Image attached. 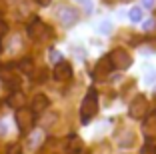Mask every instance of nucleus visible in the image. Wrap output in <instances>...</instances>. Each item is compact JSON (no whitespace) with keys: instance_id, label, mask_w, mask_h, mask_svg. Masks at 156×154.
I'll return each mask as SVG.
<instances>
[{"instance_id":"obj_16","label":"nucleus","mask_w":156,"mask_h":154,"mask_svg":"<svg viewBox=\"0 0 156 154\" xmlns=\"http://www.w3.org/2000/svg\"><path fill=\"white\" fill-rule=\"evenodd\" d=\"M130 20H132V22H140V20H142V8H132L130 10Z\"/></svg>"},{"instance_id":"obj_18","label":"nucleus","mask_w":156,"mask_h":154,"mask_svg":"<svg viewBox=\"0 0 156 154\" xmlns=\"http://www.w3.org/2000/svg\"><path fill=\"white\" fill-rule=\"evenodd\" d=\"M6 34H8V24H6L4 20H0V40H2Z\"/></svg>"},{"instance_id":"obj_12","label":"nucleus","mask_w":156,"mask_h":154,"mask_svg":"<svg viewBox=\"0 0 156 154\" xmlns=\"http://www.w3.org/2000/svg\"><path fill=\"white\" fill-rule=\"evenodd\" d=\"M68 154H84V148H82V140L78 136H70L68 138V146H66Z\"/></svg>"},{"instance_id":"obj_10","label":"nucleus","mask_w":156,"mask_h":154,"mask_svg":"<svg viewBox=\"0 0 156 154\" xmlns=\"http://www.w3.org/2000/svg\"><path fill=\"white\" fill-rule=\"evenodd\" d=\"M142 132H144V136H148V138H152V136L156 134V110L144 116V120H142Z\"/></svg>"},{"instance_id":"obj_13","label":"nucleus","mask_w":156,"mask_h":154,"mask_svg":"<svg viewBox=\"0 0 156 154\" xmlns=\"http://www.w3.org/2000/svg\"><path fill=\"white\" fill-rule=\"evenodd\" d=\"M136 142V136H134V132H124V136H120L118 138V144H120V148H130V146Z\"/></svg>"},{"instance_id":"obj_11","label":"nucleus","mask_w":156,"mask_h":154,"mask_svg":"<svg viewBox=\"0 0 156 154\" xmlns=\"http://www.w3.org/2000/svg\"><path fill=\"white\" fill-rule=\"evenodd\" d=\"M12 108H16V110H20V108H24V104H26V96H24V92L22 90H14L12 94L8 96V100H6Z\"/></svg>"},{"instance_id":"obj_25","label":"nucleus","mask_w":156,"mask_h":154,"mask_svg":"<svg viewBox=\"0 0 156 154\" xmlns=\"http://www.w3.org/2000/svg\"><path fill=\"white\" fill-rule=\"evenodd\" d=\"M36 2H38V4H40V6H48V4H50V2H52V0H36Z\"/></svg>"},{"instance_id":"obj_6","label":"nucleus","mask_w":156,"mask_h":154,"mask_svg":"<svg viewBox=\"0 0 156 154\" xmlns=\"http://www.w3.org/2000/svg\"><path fill=\"white\" fill-rule=\"evenodd\" d=\"M14 118H16V126L20 128V132H28L34 122V114H32V110H28V108L16 110V116Z\"/></svg>"},{"instance_id":"obj_21","label":"nucleus","mask_w":156,"mask_h":154,"mask_svg":"<svg viewBox=\"0 0 156 154\" xmlns=\"http://www.w3.org/2000/svg\"><path fill=\"white\" fill-rule=\"evenodd\" d=\"M50 58L54 60L56 64H58V62H62V60H60V54H58V52H56V50H54V52H52V54H50Z\"/></svg>"},{"instance_id":"obj_19","label":"nucleus","mask_w":156,"mask_h":154,"mask_svg":"<svg viewBox=\"0 0 156 154\" xmlns=\"http://www.w3.org/2000/svg\"><path fill=\"white\" fill-rule=\"evenodd\" d=\"M6 154H22V150H20L18 144H12V146H8V152Z\"/></svg>"},{"instance_id":"obj_22","label":"nucleus","mask_w":156,"mask_h":154,"mask_svg":"<svg viewBox=\"0 0 156 154\" xmlns=\"http://www.w3.org/2000/svg\"><path fill=\"white\" fill-rule=\"evenodd\" d=\"M142 6L144 8H152L154 6V0H142Z\"/></svg>"},{"instance_id":"obj_23","label":"nucleus","mask_w":156,"mask_h":154,"mask_svg":"<svg viewBox=\"0 0 156 154\" xmlns=\"http://www.w3.org/2000/svg\"><path fill=\"white\" fill-rule=\"evenodd\" d=\"M152 26H154V20H152V18H150V20H146V22H144V28H146V30H150Z\"/></svg>"},{"instance_id":"obj_17","label":"nucleus","mask_w":156,"mask_h":154,"mask_svg":"<svg viewBox=\"0 0 156 154\" xmlns=\"http://www.w3.org/2000/svg\"><path fill=\"white\" fill-rule=\"evenodd\" d=\"M56 118H58V112H48V116L44 118V126H50V124H54L56 122Z\"/></svg>"},{"instance_id":"obj_9","label":"nucleus","mask_w":156,"mask_h":154,"mask_svg":"<svg viewBox=\"0 0 156 154\" xmlns=\"http://www.w3.org/2000/svg\"><path fill=\"white\" fill-rule=\"evenodd\" d=\"M48 106H50V100H48V96H46V94H36L32 98V102H30V110H32V114L44 112Z\"/></svg>"},{"instance_id":"obj_26","label":"nucleus","mask_w":156,"mask_h":154,"mask_svg":"<svg viewBox=\"0 0 156 154\" xmlns=\"http://www.w3.org/2000/svg\"><path fill=\"white\" fill-rule=\"evenodd\" d=\"M116 0H104V4H114Z\"/></svg>"},{"instance_id":"obj_7","label":"nucleus","mask_w":156,"mask_h":154,"mask_svg":"<svg viewBox=\"0 0 156 154\" xmlns=\"http://www.w3.org/2000/svg\"><path fill=\"white\" fill-rule=\"evenodd\" d=\"M52 76L56 78L58 82H66V80H70L72 78V66H70L68 62H58L54 66V72H52Z\"/></svg>"},{"instance_id":"obj_2","label":"nucleus","mask_w":156,"mask_h":154,"mask_svg":"<svg viewBox=\"0 0 156 154\" xmlns=\"http://www.w3.org/2000/svg\"><path fill=\"white\" fill-rule=\"evenodd\" d=\"M54 16H56V20H58L62 26H66V28L74 26V24L78 22V10L74 8V6L66 4V2H60V4L56 6Z\"/></svg>"},{"instance_id":"obj_1","label":"nucleus","mask_w":156,"mask_h":154,"mask_svg":"<svg viewBox=\"0 0 156 154\" xmlns=\"http://www.w3.org/2000/svg\"><path fill=\"white\" fill-rule=\"evenodd\" d=\"M96 112H98V92H96V88H88L86 96L82 100V106H80V120H82V124H88Z\"/></svg>"},{"instance_id":"obj_8","label":"nucleus","mask_w":156,"mask_h":154,"mask_svg":"<svg viewBox=\"0 0 156 154\" xmlns=\"http://www.w3.org/2000/svg\"><path fill=\"white\" fill-rule=\"evenodd\" d=\"M46 34V24L42 20H32V22L28 24V36L32 38V40H40L42 36Z\"/></svg>"},{"instance_id":"obj_27","label":"nucleus","mask_w":156,"mask_h":154,"mask_svg":"<svg viewBox=\"0 0 156 154\" xmlns=\"http://www.w3.org/2000/svg\"><path fill=\"white\" fill-rule=\"evenodd\" d=\"M124 2H130V0H124Z\"/></svg>"},{"instance_id":"obj_15","label":"nucleus","mask_w":156,"mask_h":154,"mask_svg":"<svg viewBox=\"0 0 156 154\" xmlns=\"http://www.w3.org/2000/svg\"><path fill=\"white\" fill-rule=\"evenodd\" d=\"M18 70L24 74H34V62L30 58H22L18 62Z\"/></svg>"},{"instance_id":"obj_3","label":"nucleus","mask_w":156,"mask_h":154,"mask_svg":"<svg viewBox=\"0 0 156 154\" xmlns=\"http://www.w3.org/2000/svg\"><path fill=\"white\" fill-rule=\"evenodd\" d=\"M110 62L116 70H126V68H130V64H132V56L124 48H114L110 52Z\"/></svg>"},{"instance_id":"obj_20","label":"nucleus","mask_w":156,"mask_h":154,"mask_svg":"<svg viewBox=\"0 0 156 154\" xmlns=\"http://www.w3.org/2000/svg\"><path fill=\"white\" fill-rule=\"evenodd\" d=\"M112 30V24L108 22V20H104V22L100 24V32H110Z\"/></svg>"},{"instance_id":"obj_24","label":"nucleus","mask_w":156,"mask_h":154,"mask_svg":"<svg viewBox=\"0 0 156 154\" xmlns=\"http://www.w3.org/2000/svg\"><path fill=\"white\" fill-rule=\"evenodd\" d=\"M140 154H156V150H152V148H142V152Z\"/></svg>"},{"instance_id":"obj_14","label":"nucleus","mask_w":156,"mask_h":154,"mask_svg":"<svg viewBox=\"0 0 156 154\" xmlns=\"http://www.w3.org/2000/svg\"><path fill=\"white\" fill-rule=\"evenodd\" d=\"M2 80L6 82V84H8L10 88H14V90H18V86H20V80H18V76H14L12 72H4V70H2Z\"/></svg>"},{"instance_id":"obj_5","label":"nucleus","mask_w":156,"mask_h":154,"mask_svg":"<svg viewBox=\"0 0 156 154\" xmlns=\"http://www.w3.org/2000/svg\"><path fill=\"white\" fill-rule=\"evenodd\" d=\"M112 62H110V56H104V58H100L96 62V66H94V70H92V78H96V80H104L106 76H110L112 72Z\"/></svg>"},{"instance_id":"obj_4","label":"nucleus","mask_w":156,"mask_h":154,"mask_svg":"<svg viewBox=\"0 0 156 154\" xmlns=\"http://www.w3.org/2000/svg\"><path fill=\"white\" fill-rule=\"evenodd\" d=\"M146 112H148V100L144 98L142 94L136 96V98L130 102V106H128V114H130V118H134V120H140V118L146 116Z\"/></svg>"}]
</instances>
